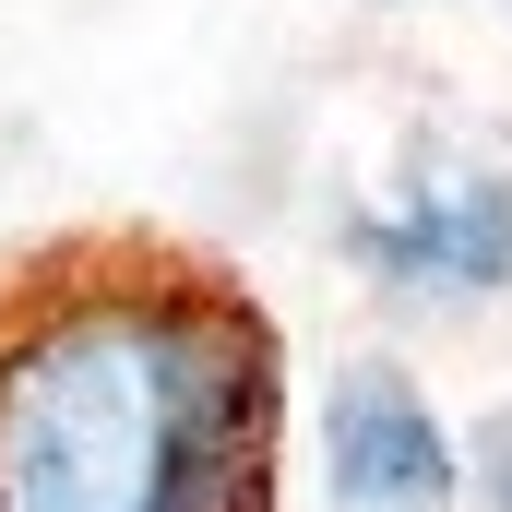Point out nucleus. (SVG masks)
<instances>
[{
    "label": "nucleus",
    "mask_w": 512,
    "mask_h": 512,
    "mask_svg": "<svg viewBox=\"0 0 512 512\" xmlns=\"http://www.w3.org/2000/svg\"><path fill=\"white\" fill-rule=\"evenodd\" d=\"M501 489H512V477H501Z\"/></svg>",
    "instance_id": "obj_4"
},
{
    "label": "nucleus",
    "mask_w": 512,
    "mask_h": 512,
    "mask_svg": "<svg viewBox=\"0 0 512 512\" xmlns=\"http://www.w3.org/2000/svg\"><path fill=\"white\" fill-rule=\"evenodd\" d=\"M370 262H393L405 286H489L512 262V179H477V191H417L405 215L370 227Z\"/></svg>",
    "instance_id": "obj_3"
},
{
    "label": "nucleus",
    "mask_w": 512,
    "mask_h": 512,
    "mask_svg": "<svg viewBox=\"0 0 512 512\" xmlns=\"http://www.w3.org/2000/svg\"><path fill=\"white\" fill-rule=\"evenodd\" d=\"M322 477H334V512H441L453 441L393 370H346L322 405Z\"/></svg>",
    "instance_id": "obj_2"
},
{
    "label": "nucleus",
    "mask_w": 512,
    "mask_h": 512,
    "mask_svg": "<svg viewBox=\"0 0 512 512\" xmlns=\"http://www.w3.org/2000/svg\"><path fill=\"white\" fill-rule=\"evenodd\" d=\"M262 322L179 274L0 322V512H262Z\"/></svg>",
    "instance_id": "obj_1"
}]
</instances>
